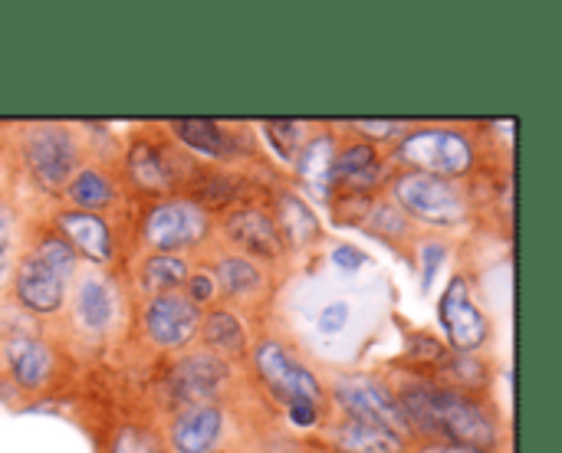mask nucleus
<instances>
[{
  "instance_id": "ddd939ff",
  "label": "nucleus",
  "mask_w": 562,
  "mask_h": 453,
  "mask_svg": "<svg viewBox=\"0 0 562 453\" xmlns=\"http://www.w3.org/2000/svg\"><path fill=\"white\" fill-rule=\"evenodd\" d=\"M69 303V326L82 339H105L122 316V286L109 270H76Z\"/></svg>"
},
{
  "instance_id": "72a5a7b5",
  "label": "nucleus",
  "mask_w": 562,
  "mask_h": 453,
  "mask_svg": "<svg viewBox=\"0 0 562 453\" xmlns=\"http://www.w3.org/2000/svg\"><path fill=\"white\" fill-rule=\"evenodd\" d=\"M181 293L198 306V309H211V306H217V286H214V276L207 273V267L194 257L191 260V273H188V280H184V286H181Z\"/></svg>"
},
{
  "instance_id": "4be33fe9",
  "label": "nucleus",
  "mask_w": 562,
  "mask_h": 453,
  "mask_svg": "<svg viewBox=\"0 0 562 453\" xmlns=\"http://www.w3.org/2000/svg\"><path fill=\"white\" fill-rule=\"evenodd\" d=\"M267 211L277 220V230L283 237L286 257L290 253H306V250L319 247L323 224L313 214V207L300 197V191H293L290 184H273L270 194H267Z\"/></svg>"
},
{
  "instance_id": "4468645a",
  "label": "nucleus",
  "mask_w": 562,
  "mask_h": 453,
  "mask_svg": "<svg viewBox=\"0 0 562 453\" xmlns=\"http://www.w3.org/2000/svg\"><path fill=\"white\" fill-rule=\"evenodd\" d=\"M201 316H204V309H198L181 290L151 296V299H142V306H138V332L155 352L178 355L194 346Z\"/></svg>"
},
{
  "instance_id": "f704fd0d",
  "label": "nucleus",
  "mask_w": 562,
  "mask_h": 453,
  "mask_svg": "<svg viewBox=\"0 0 562 453\" xmlns=\"http://www.w3.org/2000/svg\"><path fill=\"white\" fill-rule=\"evenodd\" d=\"M16 253V211L7 197H0V283L10 276Z\"/></svg>"
},
{
  "instance_id": "c85d7f7f",
  "label": "nucleus",
  "mask_w": 562,
  "mask_h": 453,
  "mask_svg": "<svg viewBox=\"0 0 562 453\" xmlns=\"http://www.w3.org/2000/svg\"><path fill=\"white\" fill-rule=\"evenodd\" d=\"M362 230L366 234H372V237H379V240H385V244H395V247H402V244H408V240H418V227L382 194L379 197V204L372 207V214H369V220L362 224Z\"/></svg>"
},
{
  "instance_id": "1a4fd4ad",
  "label": "nucleus",
  "mask_w": 562,
  "mask_h": 453,
  "mask_svg": "<svg viewBox=\"0 0 562 453\" xmlns=\"http://www.w3.org/2000/svg\"><path fill=\"white\" fill-rule=\"evenodd\" d=\"M323 385H326L333 415L372 421V424H382V428L395 431L408 444L415 441L412 424H408V418H405V411H402V405L395 398V388H392L385 372H379V369L375 372H362V369L333 372Z\"/></svg>"
},
{
  "instance_id": "6ab92c4d",
  "label": "nucleus",
  "mask_w": 562,
  "mask_h": 453,
  "mask_svg": "<svg viewBox=\"0 0 562 453\" xmlns=\"http://www.w3.org/2000/svg\"><path fill=\"white\" fill-rule=\"evenodd\" d=\"M333 178H336L333 191H356V194L382 197L385 184L392 178V165L385 161L382 148H375L356 135H346V138H339V148H336Z\"/></svg>"
},
{
  "instance_id": "412c9836",
  "label": "nucleus",
  "mask_w": 562,
  "mask_h": 453,
  "mask_svg": "<svg viewBox=\"0 0 562 453\" xmlns=\"http://www.w3.org/2000/svg\"><path fill=\"white\" fill-rule=\"evenodd\" d=\"M336 148H339L336 125H323L319 122V128L306 138V145L290 161L300 191L310 194L316 204H329V197H333V188H336V178H333Z\"/></svg>"
},
{
  "instance_id": "6e6552de",
  "label": "nucleus",
  "mask_w": 562,
  "mask_h": 453,
  "mask_svg": "<svg viewBox=\"0 0 562 453\" xmlns=\"http://www.w3.org/2000/svg\"><path fill=\"white\" fill-rule=\"evenodd\" d=\"M16 161L40 194L59 197L63 188L69 184V178L86 165V151H82V141L72 125L36 122V125L20 128Z\"/></svg>"
},
{
  "instance_id": "20e7f679",
  "label": "nucleus",
  "mask_w": 562,
  "mask_h": 453,
  "mask_svg": "<svg viewBox=\"0 0 562 453\" xmlns=\"http://www.w3.org/2000/svg\"><path fill=\"white\" fill-rule=\"evenodd\" d=\"M247 362L254 365V378H257L260 392L270 398V405L277 411H286L293 405H316L326 418L333 415L323 378L293 349L290 339H283L277 332H260L250 342V359Z\"/></svg>"
},
{
  "instance_id": "c9c22d12",
  "label": "nucleus",
  "mask_w": 562,
  "mask_h": 453,
  "mask_svg": "<svg viewBox=\"0 0 562 453\" xmlns=\"http://www.w3.org/2000/svg\"><path fill=\"white\" fill-rule=\"evenodd\" d=\"M418 253H422V290L428 293L431 290V283H435V273H438V267H441V260L448 257V247L441 244V240H422L418 244Z\"/></svg>"
},
{
  "instance_id": "e433bc0d",
  "label": "nucleus",
  "mask_w": 562,
  "mask_h": 453,
  "mask_svg": "<svg viewBox=\"0 0 562 453\" xmlns=\"http://www.w3.org/2000/svg\"><path fill=\"white\" fill-rule=\"evenodd\" d=\"M329 260H333V267L339 273H359L369 263V257L359 247H352V244H336L333 253H329Z\"/></svg>"
},
{
  "instance_id": "cd10ccee",
  "label": "nucleus",
  "mask_w": 562,
  "mask_h": 453,
  "mask_svg": "<svg viewBox=\"0 0 562 453\" xmlns=\"http://www.w3.org/2000/svg\"><path fill=\"white\" fill-rule=\"evenodd\" d=\"M451 349L438 339V336H431V332H425V329H412L408 336H405V352H402V359H395L392 362V369H402V372H408V375H431L441 362H445V355H448Z\"/></svg>"
},
{
  "instance_id": "f03ea898",
  "label": "nucleus",
  "mask_w": 562,
  "mask_h": 453,
  "mask_svg": "<svg viewBox=\"0 0 562 453\" xmlns=\"http://www.w3.org/2000/svg\"><path fill=\"white\" fill-rule=\"evenodd\" d=\"M79 270L72 247L43 224L13 260V303L26 316H56L66 306L69 283Z\"/></svg>"
},
{
  "instance_id": "5701e85b",
  "label": "nucleus",
  "mask_w": 562,
  "mask_h": 453,
  "mask_svg": "<svg viewBox=\"0 0 562 453\" xmlns=\"http://www.w3.org/2000/svg\"><path fill=\"white\" fill-rule=\"evenodd\" d=\"M326 428L319 431L323 448L333 453H408V441L398 438L395 431L372 424V421H359V418H342V415H329L323 421Z\"/></svg>"
},
{
  "instance_id": "dca6fc26",
  "label": "nucleus",
  "mask_w": 562,
  "mask_h": 453,
  "mask_svg": "<svg viewBox=\"0 0 562 453\" xmlns=\"http://www.w3.org/2000/svg\"><path fill=\"white\" fill-rule=\"evenodd\" d=\"M438 319L448 336L445 346L458 355H481L494 342V322L474 303V293L464 273H454L448 280V290L438 299Z\"/></svg>"
},
{
  "instance_id": "f257e3e1",
  "label": "nucleus",
  "mask_w": 562,
  "mask_h": 453,
  "mask_svg": "<svg viewBox=\"0 0 562 453\" xmlns=\"http://www.w3.org/2000/svg\"><path fill=\"white\" fill-rule=\"evenodd\" d=\"M412 424L415 441H441L481 453H507V424L491 395H464L425 375L382 369Z\"/></svg>"
},
{
  "instance_id": "b1692460",
  "label": "nucleus",
  "mask_w": 562,
  "mask_h": 453,
  "mask_svg": "<svg viewBox=\"0 0 562 453\" xmlns=\"http://www.w3.org/2000/svg\"><path fill=\"white\" fill-rule=\"evenodd\" d=\"M198 342H201L204 352H211V355L224 359L227 365L240 369V365H247V359H250V342H254V339H250V332H247L240 313H234V309H227V306H211V309H204V316H201Z\"/></svg>"
},
{
  "instance_id": "9d476101",
  "label": "nucleus",
  "mask_w": 562,
  "mask_h": 453,
  "mask_svg": "<svg viewBox=\"0 0 562 453\" xmlns=\"http://www.w3.org/2000/svg\"><path fill=\"white\" fill-rule=\"evenodd\" d=\"M198 260L207 267V273L214 276L217 286V306H227L234 313H260L270 296H273V267H263L231 247H224L221 240H211Z\"/></svg>"
},
{
  "instance_id": "58836bf2",
  "label": "nucleus",
  "mask_w": 562,
  "mask_h": 453,
  "mask_svg": "<svg viewBox=\"0 0 562 453\" xmlns=\"http://www.w3.org/2000/svg\"><path fill=\"white\" fill-rule=\"evenodd\" d=\"M408 453H481L471 448H458V444H441V441H412Z\"/></svg>"
},
{
  "instance_id": "aec40b11",
  "label": "nucleus",
  "mask_w": 562,
  "mask_h": 453,
  "mask_svg": "<svg viewBox=\"0 0 562 453\" xmlns=\"http://www.w3.org/2000/svg\"><path fill=\"white\" fill-rule=\"evenodd\" d=\"M3 362L10 382L23 395H43L56 382V352L40 336L10 332V339L3 342Z\"/></svg>"
},
{
  "instance_id": "473e14b6",
  "label": "nucleus",
  "mask_w": 562,
  "mask_h": 453,
  "mask_svg": "<svg viewBox=\"0 0 562 453\" xmlns=\"http://www.w3.org/2000/svg\"><path fill=\"white\" fill-rule=\"evenodd\" d=\"M356 319V303L349 296H329L316 309V332L323 339H339Z\"/></svg>"
},
{
  "instance_id": "a878e982",
  "label": "nucleus",
  "mask_w": 562,
  "mask_h": 453,
  "mask_svg": "<svg viewBox=\"0 0 562 453\" xmlns=\"http://www.w3.org/2000/svg\"><path fill=\"white\" fill-rule=\"evenodd\" d=\"M188 273H191V260L171 257V253H142L132 267V280H135V290L142 293V299L178 293L184 286Z\"/></svg>"
},
{
  "instance_id": "a211bd4d",
  "label": "nucleus",
  "mask_w": 562,
  "mask_h": 453,
  "mask_svg": "<svg viewBox=\"0 0 562 453\" xmlns=\"http://www.w3.org/2000/svg\"><path fill=\"white\" fill-rule=\"evenodd\" d=\"M69 247L79 260L92 263V270H112L115 257H119V244L112 234L109 217L102 214H86V211H72V207H56L46 220Z\"/></svg>"
},
{
  "instance_id": "4c0bfd02",
  "label": "nucleus",
  "mask_w": 562,
  "mask_h": 453,
  "mask_svg": "<svg viewBox=\"0 0 562 453\" xmlns=\"http://www.w3.org/2000/svg\"><path fill=\"white\" fill-rule=\"evenodd\" d=\"M283 418H286L290 428H296V431H313V428H319V424L326 421V415H323L316 405H293V408L283 411Z\"/></svg>"
},
{
  "instance_id": "9b49d317",
  "label": "nucleus",
  "mask_w": 562,
  "mask_h": 453,
  "mask_svg": "<svg viewBox=\"0 0 562 453\" xmlns=\"http://www.w3.org/2000/svg\"><path fill=\"white\" fill-rule=\"evenodd\" d=\"M237 382V369L224 359L198 349H184L171 355L165 372V405L168 411L191 405H227L231 388Z\"/></svg>"
},
{
  "instance_id": "393cba45",
  "label": "nucleus",
  "mask_w": 562,
  "mask_h": 453,
  "mask_svg": "<svg viewBox=\"0 0 562 453\" xmlns=\"http://www.w3.org/2000/svg\"><path fill=\"white\" fill-rule=\"evenodd\" d=\"M122 178L119 174H112L109 168H102V165H82L72 178H69V184L63 188V194H59V201H63V207H72V211H86V214H109V211H115V207H122Z\"/></svg>"
},
{
  "instance_id": "f8f14e48",
  "label": "nucleus",
  "mask_w": 562,
  "mask_h": 453,
  "mask_svg": "<svg viewBox=\"0 0 562 453\" xmlns=\"http://www.w3.org/2000/svg\"><path fill=\"white\" fill-rule=\"evenodd\" d=\"M188 155L204 158V165H240L257 158L254 128L244 122H217V118H171L161 125Z\"/></svg>"
},
{
  "instance_id": "2eb2a0df",
  "label": "nucleus",
  "mask_w": 562,
  "mask_h": 453,
  "mask_svg": "<svg viewBox=\"0 0 562 453\" xmlns=\"http://www.w3.org/2000/svg\"><path fill=\"white\" fill-rule=\"evenodd\" d=\"M214 230L224 237L221 240L224 247H231L263 267H277L286 260V247H283L273 214L267 211V201H254V204L224 211L221 220H214Z\"/></svg>"
},
{
  "instance_id": "7ed1b4c3",
  "label": "nucleus",
  "mask_w": 562,
  "mask_h": 453,
  "mask_svg": "<svg viewBox=\"0 0 562 453\" xmlns=\"http://www.w3.org/2000/svg\"><path fill=\"white\" fill-rule=\"evenodd\" d=\"M382 155L392 165V171H422L451 181H468L477 168H484L477 135H471L468 125H448V122L412 125Z\"/></svg>"
},
{
  "instance_id": "39448f33",
  "label": "nucleus",
  "mask_w": 562,
  "mask_h": 453,
  "mask_svg": "<svg viewBox=\"0 0 562 453\" xmlns=\"http://www.w3.org/2000/svg\"><path fill=\"white\" fill-rule=\"evenodd\" d=\"M385 197L415 224L428 230H458L474 220V201L468 181H451L422 171H392Z\"/></svg>"
},
{
  "instance_id": "7c9ffc66",
  "label": "nucleus",
  "mask_w": 562,
  "mask_h": 453,
  "mask_svg": "<svg viewBox=\"0 0 562 453\" xmlns=\"http://www.w3.org/2000/svg\"><path fill=\"white\" fill-rule=\"evenodd\" d=\"M319 128V122H306V118H273V122H263V132H267V141L270 148L277 151L280 161H293L296 151L306 145V138Z\"/></svg>"
},
{
  "instance_id": "2f4dec72",
  "label": "nucleus",
  "mask_w": 562,
  "mask_h": 453,
  "mask_svg": "<svg viewBox=\"0 0 562 453\" xmlns=\"http://www.w3.org/2000/svg\"><path fill=\"white\" fill-rule=\"evenodd\" d=\"M415 122H405V118H352V122H346L342 128L346 132H356V138H362V141H369V145H375V148H389V145H395L408 128H412Z\"/></svg>"
},
{
  "instance_id": "f3484780",
  "label": "nucleus",
  "mask_w": 562,
  "mask_h": 453,
  "mask_svg": "<svg viewBox=\"0 0 562 453\" xmlns=\"http://www.w3.org/2000/svg\"><path fill=\"white\" fill-rule=\"evenodd\" d=\"M231 415L227 405H191L168 411L165 418V448L168 453H214L227 438Z\"/></svg>"
},
{
  "instance_id": "bb28decb",
  "label": "nucleus",
  "mask_w": 562,
  "mask_h": 453,
  "mask_svg": "<svg viewBox=\"0 0 562 453\" xmlns=\"http://www.w3.org/2000/svg\"><path fill=\"white\" fill-rule=\"evenodd\" d=\"M431 382L464 392V395H491V378H494V365L484 355H458L448 352L445 362L428 375Z\"/></svg>"
},
{
  "instance_id": "ea45409f",
  "label": "nucleus",
  "mask_w": 562,
  "mask_h": 453,
  "mask_svg": "<svg viewBox=\"0 0 562 453\" xmlns=\"http://www.w3.org/2000/svg\"><path fill=\"white\" fill-rule=\"evenodd\" d=\"M214 453H234V451H214Z\"/></svg>"
},
{
  "instance_id": "c756f323",
  "label": "nucleus",
  "mask_w": 562,
  "mask_h": 453,
  "mask_svg": "<svg viewBox=\"0 0 562 453\" xmlns=\"http://www.w3.org/2000/svg\"><path fill=\"white\" fill-rule=\"evenodd\" d=\"M105 453H168V448L161 428L145 421H122L119 428H112Z\"/></svg>"
},
{
  "instance_id": "423d86ee",
  "label": "nucleus",
  "mask_w": 562,
  "mask_h": 453,
  "mask_svg": "<svg viewBox=\"0 0 562 453\" xmlns=\"http://www.w3.org/2000/svg\"><path fill=\"white\" fill-rule=\"evenodd\" d=\"M198 168V158L188 155L171 135L138 132L128 138L122 155V188H128L145 204L178 197Z\"/></svg>"
},
{
  "instance_id": "0eeeda50",
  "label": "nucleus",
  "mask_w": 562,
  "mask_h": 453,
  "mask_svg": "<svg viewBox=\"0 0 562 453\" xmlns=\"http://www.w3.org/2000/svg\"><path fill=\"white\" fill-rule=\"evenodd\" d=\"M214 240V214H207L191 197H165L151 201L138 214L135 244L142 253H171V257H198Z\"/></svg>"
}]
</instances>
